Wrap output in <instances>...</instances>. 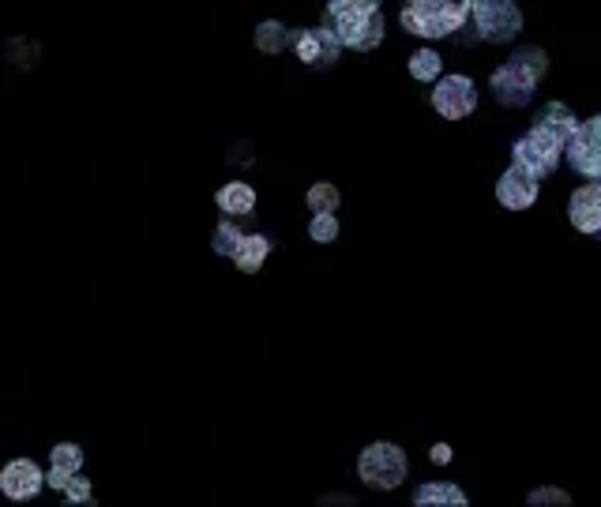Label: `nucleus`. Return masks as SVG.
<instances>
[{
    "label": "nucleus",
    "instance_id": "nucleus-1",
    "mask_svg": "<svg viewBox=\"0 0 601 507\" xmlns=\"http://www.w3.org/2000/svg\"><path fill=\"white\" fill-rule=\"evenodd\" d=\"M545 72H549L545 49L519 46V49H511L508 61L489 76V91H493V98L504 109H523L530 106V98H534L538 83L545 79Z\"/></svg>",
    "mask_w": 601,
    "mask_h": 507
},
{
    "label": "nucleus",
    "instance_id": "nucleus-2",
    "mask_svg": "<svg viewBox=\"0 0 601 507\" xmlns=\"http://www.w3.org/2000/svg\"><path fill=\"white\" fill-rule=\"evenodd\" d=\"M324 27L339 38L342 49H357V53H369L384 42V12L354 0H327Z\"/></svg>",
    "mask_w": 601,
    "mask_h": 507
},
{
    "label": "nucleus",
    "instance_id": "nucleus-3",
    "mask_svg": "<svg viewBox=\"0 0 601 507\" xmlns=\"http://www.w3.org/2000/svg\"><path fill=\"white\" fill-rule=\"evenodd\" d=\"M399 23L406 34L425 38V42L455 38L466 27V4L463 0H406Z\"/></svg>",
    "mask_w": 601,
    "mask_h": 507
},
{
    "label": "nucleus",
    "instance_id": "nucleus-4",
    "mask_svg": "<svg viewBox=\"0 0 601 507\" xmlns=\"http://www.w3.org/2000/svg\"><path fill=\"white\" fill-rule=\"evenodd\" d=\"M466 23L478 42L489 46H508L511 38L523 34V12L515 0H463Z\"/></svg>",
    "mask_w": 601,
    "mask_h": 507
},
{
    "label": "nucleus",
    "instance_id": "nucleus-5",
    "mask_svg": "<svg viewBox=\"0 0 601 507\" xmlns=\"http://www.w3.org/2000/svg\"><path fill=\"white\" fill-rule=\"evenodd\" d=\"M406 470H410V462H406V451L399 444H387V440H376L361 451V459H357V477H361V485H369L376 492H391L399 489L402 481H406Z\"/></svg>",
    "mask_w": 601,
    "mask_h": 507
},
{
    "label": "nucleus",
    "instance_id": "nucleus-6",
    "mask_svg": "<svg viewBox=\"0 0 601 507\" xmlns=\"http://www.w3.org/2000/svg\"><path fill=\"white\" fill-rule=\"evenodd\" d=\"M564 151H568V147H564L556 136H549V132H541V128H530L526 136L515 139V162L530 169L534 177H549V173H556Z\"/></svg>",
    "mask_w": 601,
    "mask_h": 507
},
{
    "label": "nucleus",
    "instance_id": "nucleus-7",
    "mask_svg": "<svg viewBox=\"0 0 601 507\" xmlns=\"http://www.w3.org/2000/svg\"><path fill=\"white\" fill-rule=\"evenodd\" d=\"M432 109L444 121H463L478 109V87L470 76H440L432 91Z\"/></svg>",
    "mask_w": 601,
    "mask_h": 507
},
{
    "label": "nucleus",
    "instance_id": "nucleus-8",
    "mask_svg": "<svg viewBox=\"0 0 601 507\" xmlns=\"http://www.w3.org/2000/svg\"><path fill=\"white\" fill-rule=\"evenodd\" d=\"M290 49L305 68H331L342 53L339 38L327 31V27H301V31H290Z\"/></svg>",
    "mask_w": 601,
    "mask_h": 507
},
{
    "label": "nucleus",
    "instance_id": "nucleus-9",
    "mask_svg": "<svg viewBox=\"0 0 601 507\" xmlns=\"http://www.w3.org/2000/svg\"><path fill=\"white\" fill-rule=\"evenodd\" d=\"M571 169L583 173L586 181H601V113L579 124L575 139L568 143Z\"/></svg>",
    "mask_w": 601,
    "mask_h": 507
},
{
    "label": "nucleus",
    "instance_id": "nucleus-10",
    "mask_svg": "<svg viewBox=\"0 0 601 507\" xmlns=\"http://www.w3.org/2000/svg\"><path fill=\"white\" fill-rule=\"evenodd\" d=\"M538 181L541 177H534L526 166L511 162L500 173V181H496V200H500L504 211H526V207H534V200H538Z\"/></svg>",
    "mask_w": 601,
    "mask_h": 507
},
{
    "label": "nucleus",
    "instance_id": "nucleus-11",
    "mask_svg": "<svg viewBox=\"0 0 601 507\" xmlns=\"http://www.w3.org/2000/svg\"><path fill=\"white\" fill-rule=\"evenodd\" d=\"M46 485H49L46 474L38 470L34 459H12L0 470V492H4L8 500H34Z\"/></svg>",
    "mask_w": 601,
    "mask_h": 507
},
{
    "label": "nucleus",
    "instance_id": "nucleus-12",
    "mask_svg": "<svg viewBox=\"0 0 601 507\" xmlns=\"http://www.w3.org/2000/svg\"><path fill=\"white\" fill-rule=\"evenodd\" d=\"M568 218L571 226L586 237H598L601 233V185L598 181H590V185L575 188L568 200Z\"/></svg>",
    "mask_w": 601,
    "mask_h": 507
},
{
    "label": "nucleus",
    "instance_id": "nucleus-13",
    "mask_svg": "<svg viewBox=\"0 0 601 507\" xmlns=\"http://www.w3.org/2000/svg\"><path fill=\"white\" fill-rule=\"evenodd\" d=\"M79 470H83V447L79 444H57L53 447V455H49V474H46L49 489L64 492L68 489V481H72Z\"/></svg>",
    "mask_w": 601,
    "mask_h": 507
},
{
    "label": "nucleus",
    "instance_id": "nucleus-14",
    "mask_svg": "<svg viewBox=\"0 0 601 507\" xmlns=\"http://www.w3.org/2000/svg\"><path fill=\"white\" fill-rule=\"evenodd\" d=\"M579 117L571 113L564 102H549V106L538 109V117H534V128H541V132H549V136H556L564 147H568L571 139H575V132H579Z\"/></svg>",
    "mask_w": 601,
    "mask_h": 507
},
{
    "label": "nucleus",
    "instance_id": "nucleus-15",
    "mask_svg": "<svg viewBox=\"0 0 601 507\" xmlns=\"http://www.w3.org/2000/svg\"><path fill=\"white\" fill-rule=\"evenodd\" d=\"M215 203L226 218H248L256 211V188L245 185V181H226V185L218 188Z\"/></svg>",
    "mask_w": 601,
    "mask_h": 507
},
{
    "label": "nucleus",
    "instance_id": "nucleus-16",
    "mask_svg": "<svg viewBox=\"0 0 601 507\" xmlns=\"http://www.w3.org/2000/svg\"><path fill=\"white\" fill-rule=\"evenodd\" d=\"M271 248H275V241H271L267 233H245V241H241L237 256H233L237 271H245V275H256V271L263 267V260L271 256Z\"/></svg>",
    "mask_w": 601,
    "mask_h": 507
},
{
    "label": "nucleus",
    "instance_id": "nucleus-17",
    "mask_svg": "<svg viewBox=\"0 0 601 507\" xmlns=\"http://www.w3.org/2000/svg\"><path fill=\"white\" fill-rule=\"evenodd\" d=\"M414 504L417 507H429V504L466 507L470 504V496H466L459 485H451V481H425V485H417L414 489Z\"/></svg>",
    "mask_w": 601,
    "mask_h": 507
},
{
    "label": "nucleus",
    "instance_id": "nucleus-18",
    "mask_svg": "<svg viewBox=\"0 0 601 507\" xmlns=\"http://www.w3.org/2000/svg\"><path fill=\"white\" fill-rule=\"evenodd\" d=\"M256 49L260 53H282V49H290V27L286 23H278V19H263L260 27H256Z\"/></svg>",
    "mask_w": 601,
    "mask_h": 507
},
{
    "label": "nucleus",
    "instance_id": "nucleus-19",
    "mask_svg": "<svg viewBox=\"0 0 601 507\" xmlns=\"http://www.w3.org/2000/svg\"><path fill=\"white\" fill-rule=\"evenodd\" d=\"M440 72H444V57L436 49H417L410 57V76L421 79V83H436Z\"/></svg>",
    "mask_w": 601,
    "mask_h": 507
},
{
    "label": "nucleus",
    "instance_id": "nucleus-20",
    "mask_svg": "<svg viewBox=\"0 0 601 507\" xmlns=\"http://www.w3.org/2000/svg\"><path fill=\"white\" fill-rule=\"evenodd\" d=\"M312 215H335L339 211V188L331 185V181H316L309 188V196H305Z\"/></svg>",
    "mask_w": 601,
    "mask_h": 507
},
{
    "label": "nucleus",
    "instance_id": "nucleus-21",
    "mask_svg": "<svg viewBox=\"0 0 601 507\" xmlns=\"http://www.w3.org/2000/svg\"><path fill=\"white\" fill-rule=\"evenodd\" d=\"M241 241H245V233L233 226V218H222L215 226V241H211V248H215L218 256H237V248H241Z\"/></svg>",
    "mask_w": 601,
    "mask_h": 507
},
{
    "label": "nucleus",
    "instance_id": "nucleus-22",
    "mask_svg": "<svg viewBox=\"0 0 601 507\" xmlns=\"http://www.w3.org/2000/svg\"><path fill=\"white\" fill-rule=\"evenodd\" d=\"M309 237L316 241V245H331V241H339V218L335 215H312Z\"/></svg>",
    "mask_w": 601,
    "mask_h": 507
},
{
    "label": "nucleus",
    "instance_id": "nucleus-23",
    "mask_svg": "<svg viewBox=\"0 0 601 507\" xmlns=\"http://www.w3.org/2000/svg\"><path fill=\"white\" fill-rule=\"evenodd\" d=\"M64 500L68 504H94V489H91V481L87 477H72L68 481V489H64Z\"/></svg>",
    "mask_w": 601,
    "mask_h": 507
},
{
    "label": "nucleus",
    "instance_id": "nucleus-24",
    "mask_svg": "<svg viewBox=\"0 0 601 507\" xmlns=\"http://www.w3.org/2000/svg\"><path fill=\"white\" fill-rule=\"evenodd\" d=\"M526 504H530V507H549V504L568 507L571 496H568V492H560V489H534L530 496H526Z\"/></svg>",
    "mask_w": 601,
    "mask_h": 507
},
{
    "label": "nucleus",
    "instance_id": "nucleus-25",
    "mask_svg": "<svg viewBox=\"0 0 601 507\" xmlns=\"http://www.w3.org/2000/svg\"><path fill=\"white\" fill-rule=\"evenodd\" d=\"M451 455H455V451H451L447 444H432V462H436V466H447Z\"/></svg>",
    "mask_w": 601,
    "mask_h": 507
},
{
    "label": "nucleus",
    "instance_id": "nucleus-26",
    "mask_svg": "<svg viewBox=\"0 0 601 507\" xmlns=\"http://www.w3.org/2000/svg\"><path fill=\"white\" fill-rule=\"evenodd\" d=\"M354 4H365V8H380V0H354Z\"/></svg>",
    "mask_w": 601,
    "mask_h": 507
},
{
    "label": "nucleus",
    "instance_id": "nucleus-27",
    "mask_svg": "<svg viewBox=\"0 0 601 507\" xmlns=\"http://www.w3.org/2000/svg\"><path fill=\"white\" fill-rule=\"evenodd\" d=\"M598 185H601V181H598Z\"/></svg>",
    "mask_w": 601,
    "mask_h": 507
}]
</instances>
